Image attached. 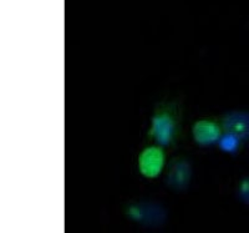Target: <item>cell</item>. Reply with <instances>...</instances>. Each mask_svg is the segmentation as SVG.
<instances>
[{
  "label": "cell",
  "mask_w": 249,
  "mask_h": 233,
  "mask_svg": "<svg viewBox=\"0 0 249 233\" xmlns=\"http://www.w3.org/2000/svg\"><path fill=\"white\" fill-rule=\"evenodd\" d=\"M124 215L131 221L140 223L144 227H161L166 223L167 212L166 208L156 202H133L124 207Z\"/></svg>",
  "instance_id": "obj_1"
},
{
  "label": "cell",
  "mask_w": 249,
  "mask_h": 233,
  "mask_svg": "<svg viewBox=\"0 0 249 233\" xmlns=\"http://www.w3.org/2000/svg\"><path fill=\"white\" fill-rule=\"evenodd\" d=\"M150 134L162 146H170L177 134V124L168 110H159L151 121Z\"/></svg>",
  "instance_id": "obj_2"
},
{
  "label": "cell",
  "mask_w": 249,
  "mask_h": 233,
  "mask_svg": "<svg viewBox=\"0 0 249 233\" xmlns=\"http://www.w3.org/2000/svg\"><path fill=\"white\" fill-rule=\"evenodd\" d=\"M192 168L186 159H173L168 166L166 183L173 191H184L190 185Z\"/></svg>",
  "instance_id": "obj_3"
},
{
  "label": "cell",
  "mask_w": 249,
  "mask_h": 233,
  "mask_svg": "<svg viewBox=\"0 0 249 233\" xmlns=\"http://www.w3.org/2000/svg\"><path fill=\"white\" fill-rule=\"evenodd\" d=\"M164 165V152L160 147H148L139 157L140 172L147 179H155L161 174Z\"/></svg>",
  "instance_id": "obj_4"
},
{
  "label": "cell",
  "mask_w": 249,
  "mask_h": 233,
  "mask_svg": "<svg viewBox=\"0 0 249 233\" xmlns=\"http://www.w3.org/2000/svg\"><path fill=\"white\" fill-rule=\"evenodd\" d=\"M222 126L226 132L235 135L241 140L249 139V112L232 111L222 119Z\"/></svg>",
  "instance_id": "obj_5"
},
{
  "label": "cell",
  "mask_w": 249,
  "mask_h": 233,
  "mask_svg": "<svg viewBox=\"0 0 249 233\" xmlns=\"http://www.w3.org/2000/svg\"><path fill=\"white\" fill-rule=\"evenodd\" d=\"M193 139L198 145L211 146L218 143L221 137V130L210 120H199L193 125Z\"/></svg>",
  "instance_id": "obj_6"
},
{
  "label": "cell",
  "mask_w": 249,
  "mask_h": 233,
  "mask_svg": "<svg viewBox=\"0 0 249 233\" xmlns=\"http://www.w3.org/2000/svg\"><path fill=\"white\" fill-rule=\"evenodd\" d=\"M242 140L239 137H237L235 135L230 134V132H226V135L222 137H219L218 140V146L221 147L222 151L224 152H228V154H234L237 152V150L239 148Z\"/></svg>",
  "instance_id": "obj_7"
},
{
  "label": "cell",
  "mask_w": 249,
  "mask_h": 233,
  "mask_svg": "<svg viewBox=\"0 0 249 233\" xmlns=\"http://www.w3.org/2000/svg\"><path fill=\"white\" fill-rule=\"evenodd\" d=\"M238 196H239L242 202H244L246 205H249V177L244 179L243 181L239 183V187H238Z\"/></svg>",
  "instance_id": "obj_8"
}]
</instances>
